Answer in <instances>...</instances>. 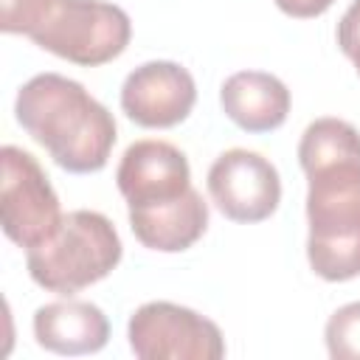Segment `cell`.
<instances>
[{"label":"cell","instance_id":"cell-1","mask_svg":"<svg viewBox=\"0 0 360 360\" xmlns=\"http://www.w3.org/2000/svg\"><path fill=\"white\" fill-rule=\"evenodd\" d=\"M307 174V262L323 281L360 276V132L343 118H315L298 141Z\"/></svg>","mask_w":360,"mask_h":360},{"label":"cell","instance_id":"cell-2","mask_svg":"<svg viewBox=\"0 0 360 360\" xmlns=\"http://www.w3.org/2000/svg\"><path fill=\"white\" fill-rule=\"evenodd\" d=\"M17 124L70 174L101 172L115 146L112 112L84 84L62 73H37L17 90Z\"/></svg>","mask_w":360,"mask_h":360},{"label":"cell","instance_id":"cell-3","mask_svg":"<svg viewBox=\"0 0 360 360\" xmlns=\"http://www.w3.org/2000/svg\"><path fill=\"white\" fill-rule=\"evenodd\" d=\"M0 28L84 68L112 62L132 39L129 14L104 0H0Z\"/></svg>","mask_w":360,"mask_h":360},{"label":"cell","instance_id":"cell-4","mask_svg":"<svg viewBox=\"0 0 360 360\" xmlns=\"http://www.w3.org/2000/svg\"><path fill=\"white\" fill-rule=\"evenodd\" d=\"M124 256L115 225L98 211H68L56 233L25 253L28 276L48 292L73 295L107 278Z\"/></svg>","mask_w":360,"mask_h":360},{"label":"cell","instance_id":"cell-5","mask_svg":"<svg viewBox=\"0 0 360 360\" xmlns=\"http://www.w3.org/2000/svg\"><path fill=\"white\" fill-rule=\"evenodd\" d=\"M59 197L37 163V158L20 146L6 143L0 149V222L3 233L31 250L48 242L62 222Z\"/></svg>","mask_w":360,"mask_h":360},{"label":"cell","instance_id":"cell-6","mask_svg":"<svg viewBox=\"0 0 360 360\" xmlns=\"http://www.w3.org/2000/svg\"><path fill=\"white\" fill-rule=\"evenodd\" d=\"M129 349L141 360H219L225 338L219 326L172 301L141 304L127 323Z\"/></svg>","mask_w":360,"mask_h":360},{"label":"cell","instance_id":"cell-7","mask_svg":"<svg viewBox=\"0 0 360 360\" xmlns=\"http://www.w3.org/2000/svg\"><path fill=\"white\" fill-rule=\"evenodd\" d=\"M205 186L222 217L233 222H262L281 202L278 169L253 149L222 152L211 163Z\"/></svg>","mask_w":360,"mask_h":360},{"label":"cell","instance_id":"cell-8","mask_svg":"<svg viewBox=\"0 0 360 360\" xmlns=\"http://www.w3.org/2000/svg\"><path fill=\"white\" fill-rule=\"evenodd\" d=\"M197 101L194 76L169 59L138 65L121 84V110L146 129H169L188 118Z\"/></svg>","mask_w":360,"mask_h":360},{"label":"cell","instance_id":"cell-9","mask_svg":"<svg viewBox=\"0 0 360 360\" xmlns=\"http://www.w3.org/2000/svg\"><path fill=\"white\" fill-rule=\"evenodd\" d=\"M115 183L127 208L166 205L191 188V166L174 143L143 138L129 143L121 155Z\"/></svg>","mask_w":360,"mask_h":360},{"label":"cell","instance_id":"cell-10","mask_svg":"<svg viewBox=\"0 0 360 360\" xmlns=\"http://www.w3.org/2000/svg\"><path fill=\"white\" fill-rule=\"evenodd\" d=\"M34 338L45 352L53 354H96L110 340V321L101 307L65 298L34 312Z\"/></svg>","mask_w":360,"mask_h":360},{"label":"cell","instance_id":"cell-11","mask_svg":"<svg viewBox=\"0 0 360 360\" xmlns=\"http://www.w3.org/2000/svg\"><path fill=\"white\" fill-rule=\"evenodd\" d=\"M222 112L245 132H273L287 121L290 90L264 70H239L219 87Z\"/></svg>","mask_w":360,"mask_h":360},{"label":"cell","instance_id":"cell-12","mask_svg":"<svg viewBox=\"0 0 360 360\" xmlns=\"http://www.w3.org/2000/svg\"><path fill=\"white\" fill-rule=\"evenodd\" d=\"M135 239L160 253L188 250L208 228V202L191 186L180 200L152 208H127Z\"/></svg>","mask_w":360,"mask_h":360},{"label":"cell","instance_id":"cell-13","mask_svg":"<svg viewBox=\"0 0 360 360\" xmlns=\"http://www.w3.org/2000/svg\"><path fill=\"white\" fill-rule=\"evenodd\" d=\"M332 360H360V301L338 307L323 329Z\"/></svg>","mask_w":360,"mask_h":360},{"label":"cell","instance_id":"cell-14","mask_svg":"<svg viewBox=\"0 0 360 360\" xmlns=\"http://www.w3.org/2000/svg\"><path fill=\"white\" fill-rule=\"evenodd\" d=\"M338 45L352 59L357 76H360V0H352V6L343 11L338 22Z\"/></svg>","mask_w":360,"mask_h":360},{"label":"cell","instance_id":"cell-15","mask_svg":"<svg viewBox=\"0 0 360 360\" xmlns=\"http://www.w3.org/2000/svg\"><path fill=\"white\" fill-rule=\"evenodd\" d=\"M278 6V11H284L287 17L295 20H309V17H321L323 11H329V6L335 0H273Z\"/></svg>","mask_w":360,"mask_h":360}]
</instances>
